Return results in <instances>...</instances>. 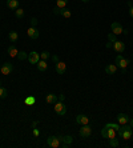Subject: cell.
I'll use <instances>...</instances> for the list:
<instances>
[{
	"instance_id": "obj_1",
	"label": "cell",
	"mask_w": 133,
	"mask_h": 148,
	"mask_svg": "<svg viewBox=\"0 0 133 148\" xmlns=\"http://www.w3.org/2000/svg\"><path fill=\"white\" fill-rule=\"evenodd\" d=\"M117 135H118V137H121L122 140H129L133 135L132 127L128 124H124L122 127H120V129L117 131Z\"/></svg>"
},
{
	"instance_id": "obj_2",
	"label": "cell",
	"mask_w": 133,
	"mask_h": 148,
	"mask_svg": "<svg viewBox=\"0 0 133 148\" xmlns=\"http://www.w3.org/2000/svg\"><path fill=\"white\" fill-rule=\"evenodd\" d=\"M129 63H130V62H129V59H125L121 54H118V55H117V58H116V63H114V64H116L117 67H120L121 70H125L126 67H128V64H129Z\"/></svg>"
},
{
	"instance_id": "obj_3",
	"label": "cell",
	"mask_w": 133,
	"mask_h": 148,
	"mask_svg": "<svg viewBox=\"0 0 133 148\" xmlns=\"http://www.w3.org/2000/svg\"><path fill=\"white\" fill-rule=\"evenodd\" d=\"M116 133H117V131L113 128H110V127H104L103 129H101V135H103V137H105V139H112V137H116Z\"/></svg>"
},
{
	"instance_id": "obj_4",
	"label": "cell",
	"mask_w": 133,
	"mask_h": 148,
	"mask_svg": "<svg viewBox=\"0 0 133 148\" xmlns=\"http://www.w3.org/2000/svg\"><path fill=\"white\" fill-rule=\"evenodd\" d=\"M55 112H56L57 115H60V116H64L65 113H67V107H65V104L63 101L59 100L55 103Z\"/></svg>"
},
{
	"instance_id": "obj_5",
	"label": "cell",
	"mask_w": 133,
	"mask_h": 148,
	"mask_svg": "<svg viewBox=\"0 0 133 148\" xmlns=\"http://www.w3.org/2000/svg\"><path fill=\"white\" fill-rule=\"evenodd\" d=\"M79 135L81 137H84V139H88V137L91 136L92 135V128L89 127V124L83 125V127L80 128V131H79Z\"/></svg>"
},
{
	"instance_id": "obj_6",
	"label": "cell",
	"mask_w": 133,
	"mask_h": 148,
	"mask_svg": "<svg viewBox=\"0 0 133 148\" xmlns=\"http://www.w3.org/2000/svg\"><path fill=\"white\" fill-rule=\"evenodd\" d=\"M57 137H59V140H60V147H63V148L69 147L73 141V137L69 136V135L68 136H57Z\"/></svg>"
},
{
	"instance_id": "obj_7",
	"label": "cell",
	"mask_w": 133,
	"mask_h": 148,
	"mask_svg": "<svg viewBox=\"0 0 133 148\" xmlns=\"http://www.w3.org/2000/svg\"><path fill=\"white\" fill-rule=\"evenodd\" d=\"M47 145L51 148H57L60 147V140L57 136H48L47 137Z\"/></svg>"
},
{
	"instance_id": "obj_8",
	"label": "cell",
	"mask_w": 133,
	"mask_h": 148,
	"mask_svg": "<svg viewBox=\"0 0 133 148\" xmlns=\"http://www.w3.org/2000/svg\"><path fill=\"white\" fill-rule=\"evenodd\" d=\"M110 29H112V33H114V35H121L122 31H124V28L121 27V24L117 23V21H113L112 23V25H110Z\"/></svg>"
},
{
	"instance_id": "obj_9",
	"label": "cell",
	"mask_w": 133,
	"mask_h": 148,
	"mask_svg": "<svg viewBox=\"0 0 133 148\" xmlns=\"http://www.w3.org/2000/svg\"><path fill=\"white\" fill-rule=\"evenodd\" d=\"M13 71V64H11V63H4L3 66L0 67V72L3 75H9Z\"/></svg>"
},
{
	"instance_id": "obj_10",
	"label": "cell",
	"mask_w": 133,
	"mask_h": 148,
	"mask_svg": "<svg viewBox=\"0 0 133 148\" xmlns=\"http://www.w3.org/2000/svg\"><path fill=\"white\" fill-rule=\"evenodd\" d=\"M39 60H40V54H37L36 51H32L28 54V62L31 64H37Z\"/></svg>"
},
{
	"instance_id": "obj_11",
	"label": "cell",
	"mask_w": 133,
	"mask_h": 148,
	"mask_svg": "<svg viewBox=\"0 0 133 148\" xmlns=\"http://www.w3.org/2000/svg\"><path fill=\"white\" fill-rule=\"evenodd\" d=\"M112 48H113L117 54H122L124 50H125V44L122 43V42H120V40H116V42L112 44Z\"/></svg>"
},
{
	"instance_id": "obj_12",
	"label": "cell",
	"mask_w": 133,
	"mask_h": 148,
	"mask_svg": "<svg viewBox=\"0 0 133 148\" xmlns=\"http://www.w3.org/2000/svg\"><path fill=\"white\" fill-rule=\"evenodd\" d=\"M76 123L77 124H81V125H85V124H89V117L87 115H83V113H80L76 116Z\"/></svg>"
},
{
	"instance_id": "obj_13",
	"label": "cell",
	"mask_w": 133,
	"mask_h": 148,
	"mask_svg": "<svg viewBox=\"0 0 133 148\" xmlns=\"http://www.w3.org/2000/svg\"><path fill=\"white\" fill-rule=\"evenodd\" d=\"M129 119H130V117L128 116L126 113H118V115H117V121L121 125L128 124V123H129Z\"/></svg>"
},
{
	"instance_id": "obj_14",
	"label": "cell",
	"mask_w": 133,
	"mask_h": 148,
	"mask_svg": "<svg viewBox=\"0 0 133 148\" xmlns=\"http://www.w3.org/2000/svg\"><path fill=\"white\" fill-rule=\"evenodd\" d=\"M65 71H67V64L64 62H59L56 63V72L59 75H64Z\"/></svg>"
},
{
	"instance_id": "obj_15",
	"label": "cell",
	"mask_w": 133,
	"mask_h": 148,
	"mask_svg": "<svg viewBox=\"0 0 133 148\" xmlns=\"http://www.w3.org/2000/svg\"><path fill=\"white\" fill-rule=\"evenodd\" d=\"M27 35L29 36L31 39H37L39 38V31L35 27H29L27 29Z\"/></svg>"
},
{
	"instance_id": "obj_16",
	"label": "cell",
	"mask_w": 133,
	"mask_h": 148,
	"mask_svg": "<svg viewBox=\"0 0 133 148\" xmlns=\"http://www.w3.org/2000/svg\"><path fill=\"white\" fill-rule=\"evenodd\" d=\"M117 68L118 67L116 66V64H108V66L105 67V72L108 75H114L117 72Z\"/></svg>"
},
{
	"instance_id": "obj_17",
	"label": "cell",
	"mask_w": 133,
	"mask_h": 148,
	"mask_svg": "<svg viewBox=\"0 0 133 148\" xmlns=\"http://www.w3.org/2000/svg\"><path fill=\"white\" fill-rule=\"evenodd\" d=\"M37 66V70L40 71V72H44V71H47V68H48V64H47V60H39V63L36 64Z\"/></svg>"
},
{
	"instance_id": "obj_18",
	"label": "cell",
	"mask_w": 133,
	"mask_h": 148,
	"mask_svg": "<svg viewBox=\"0 0 133 148\" xmlns=\"http://www.w3.org/2000/svg\"><path fill=\"white\" fill-rule=\"evenodd\" d=\"M45 100H47L48 104H55V103L59 100V96H56L55 94H48L47 95V98H45Z\"/></svg>"
},
{
	"instance_id": "obj_19",
	"label": "cell",
	"mask_w": 133,
	"mask_h": 148,
	"mask_svg": "<svg viewBox=\"0 0 133 148\" xmlns=\"http://www.w3.org/2000/svg\"><path fill=\"white\" fill-rule=\"evenodd\" d=\"M7 7L15 11L16 8H19V0H7Z\"/></svg>"
},
{
	"instance_id": "obj_20",
	"label": "cell",
	"mask_w": 133,
	"mask_h": 148,
	"mask_svg": "<svg viewBox=\"0 0 133 148\" xmlns=\"http://www.w3.org/2000/svg\"><path fill=\"white\" fill-rule=\"evenodd\" d=\"M17 54H19V51L15 46H11V47H8V55L11 56V58H17Z\"/></svg>"
},
{
	"instance_id": "obj_21",
	"label": "cell",
	"mask_w": 133,
	"mask_h": 148,
	"mask_svg": "<svg viewBox=\"0 0 133 148\" xmlns=\"http://www.w3.org/2000/svg\"><path fill=\"white\" fill-rule=\"evenodd\" d=\"M35 103H36V99H35V96H27V98L24 99V104L28 105V107L33 105Z\"/></svg>"
},
{
	"instance_id": "obj_22",
	"label": "cell",
	"mask_w": 133,
	"mask_h": 148,
	"mask_svg": "<svg viewBox=\"0 0 133 148\" xmlns=\"http://www.w3.org/2000/svg\"><path fill=\"white\" fill-rule=\"evenodd\" d=\"M8 39L11 40L12 43H16V42H17V39H19L17 32H16V31H11V32H9V35H8Z\"/></svg>"
},
{
	"instance_id": "obj_23",
	"label": "cell",
	"mask_w": 133,
	"mask_h": 148,
	"mask_svg": "<svg viewBox=\"0 0 133 148\" xmlns=\"http://www.w3.org/2000/svg\"><path fill=\"white\" fill-rule=\"evenodd\" d=\"M67 3H68V0H56V7L63 9L67 7Z\"/></svg>"
},
{
	"instance_id": "obj_24",
	"label": "cell",
	"mask_w": 133,
	"mask_h": 148,
	"mask_svg": "<svg viewBox=\"0 0 133 148\" xmlns=\"http://www.w3.org/2000/svg\"><path fill=\"white\" fill-rule=\"evenodd\" d=\"M61 16H64V17L69 19V17L72 16V12L69 11L68 8H63V9H61Z\"/></svg>"
},
{
	"instance_id": "obj_25",
	"label": "cell",
	"mask_w": 133,
	"mask_h": 148,
	"mask_svg": "<svg viewBox=\"0 0 133 148\" xmlns=\"http://www.w3.org/2000/svg\"><path fill=\"white\" fill-rule=\"evenodd\" d=\"M17 59H19V60H25V59H28V54H27L25 51H19Z\"/></svg>"
},
{
	"instance_id": "obj_26",
	"label": "cell",
	"mask_w": 133,
	"mask_h": 148,
	"mask_svg": "<svg viewBox=\"0 0 133 148\" xmlns=\"http://www.w3.org/2000/svg\"><path fill=\"white\" fill-rule=\"evenodd\" d=\"M15 16L17 17V19H21L24 16V9H21V8H16L15 9Z\"/></svg>"
},
{
	"instance_id": "obj_27",
	"label": "cell",
	"mask_w": 133,
	"mask_h": 148,
	"mask_svg": "<svg viewBox=\"0 0 133 148\" xmlns=\"http://www.w3.org/2000/svg\"><path fill=\"white\" fill-rule=\"evenodd\" d=\"M109 147H118V139H116V137H112V139H109Z\"/></svg>"
},
{
	"instance_id": "obj_28",
	"label": "cell",
	"mask_w": 133,
	"mask_h": 148,
	"mask_svg": "<svg viewBox=\"0 0 133 148\" xmlns=\"http://www.w3.org/2000/svg\"><path fill=\"white\" fill-rule=\"evenodd\" d=\"M49 58H51V54L48 51H43L41 54H40V59L41 60H47V59H49Z\"/></svg>"
},
{
	"instance_id": "obj_29",
	"label": "cell",
	"mask_w": 133,
	"mask_h": 148,
	"mask_svg": "<svg viewBox=\"0 0 133 148\" xmlns=\"http://www.w3.org/2000/svg\"><path fill=\"white\" fill-rule=\"evenodd\" d=\"M7 95H8L7 90H5L4 87H0V99H5L7 98Z\"/></svg>"
},
{
	"instance_id": "obj_30",
	"label": "cell",
	"mask_w": 133,
	"mask_h": 148,
	"mask_svg": "<svg viewBox=\"0 0 133 148\" xmlns=\"http://www.w3.org/2000/svg\"><path fill=\"white\" fill-rule=\"evenodd\" d=\"M105 125H106V127H110V128L116 129V131H118V129H120V125L116 124V123H108V124H105Z\"/></svg>"
},
{
	"instance_id": "obj_31",
	"label": "cell",
	"mask_w": 133,
	"mask_h": 148,
	"mask_svg": "<svg viewBox=\"0 0 133 148\" xmlns=\"http://www.w3.org/2000/svg\"><path fill=\"white\" fill-rule=\"evenodd\" d=\"M108 40H109L110 43H114V42H116V35H114V33H112V32H110V33H108Z\"/></svg>"
},
{
	"instance_id": "obj_32",
	"label": "cell",
	"mask_w": 133,
	"mask_h": 148,
	"mask_svg": "<svg viewBox=\"0 0 133 148\" xmlns=\"http://www.w3.org/2000/svg\"><path fill=\"white\" fill-rule=\"evenodd\" d=\"M39 21H37V19L36 17H32L31 19V27H36V24H37Z\"/></svg>"
},
{
	"instance_id": "obj_33",
	"label": "cell",
	"mask_w": 133,
	"mask_h": 148,
	"mask_svg": "<svg viewBox=\"0 0 133 148\" xmlns=\"http://www.w3.org/2000/svg\"><path fill=\"white\" fill-rule=\"evenodd\" d=\"M128 5H129V15H130V17H133V5H132V3L128 1Z\"/></svg>"
},
{
	"instance_id": "obj_34",
	"label": "cell",
	"mask_w": 133,
	"mask_h": 148,
	"mask_svg": "<svg viewBox=\"0 0 133 148\" xmlns=\"http://www.w3.org/2000/svg\"><path fill=\"white\" fill-rule=\"evenodd\" d=\"M32 133H33V136H35V137H37L39 135H40V131H39V129L36 128V127H35V128H33V131H32Z\"/></svg>"
},
{
	"instance_id": "obj_35",
	"label": "cell",
	"mask_w": 133,
	"mask_h": 148,
	"mask_svg": "<svg viewBox=\"0 0 133 148\" xmlns=\"http://www.w3.org/2000/svg\"><path fill=\"white\" fill-rule=\"evenodd\" d=\"M53 13H55V15H61V8L55 7V9H53Z\"/></svg>"
},
{
	"instance_id": "obj_36",
	"label": "cell",
	"mask_w": 133,
	"mask_h": 148,
	"mask_svg": "<svg viewBox=\"0 0 133 148\" xmlns=\"http://www.w3.org/2000/svg\"><path fill=\"white\" fill-rule=\"evenodd\" d=\"M51 58H52V60L55 63H59L60 62V60H59V56H57V55H51Z\"/></svg>"
},
{
	"instance_id": "obj_37",
	"label": "cell",
	"mask_w": 133,
	"mask_h": 148,
	"mask_svg": "<svg viewBox=\"0 0 133 148\" xmlns=\"http://www.w3.org/2000/svg\"><path fill=\"white\" fill-rule=\"evenodd\" d=\"M64 99H65V96H64V95H63V94H61V95H59V100H60V101H64Z\"/></svg>"
},
{
	"instance_id": "obj_38",
	"label": "cell",
	"mask_w": 133,
	"mask_h": 148,
	"mask_svg": "<svg viewBox=\"0 0 133 148\" xmlns=\"http://www.w3.org/2000/svg\"><path fill=\"white\" fill-rule=\"evenodd\" d=\"M112 44H113V43H110V42H109V43H106L105 47H106V48H112Z\"/></svg>"
},
{
	"instance_id": "obj_39",
	"label": "cell",
	"mask_w": 133,
	"mask_h": 148,
	"mask_svg": "<svg viewBox=\"0 0 133 148\" xmlns=\"http://www.w3.org/2000/svg\"><path fill=\"white\" fill-rule=\"evenodd\" d=\"M129 123H130V127L133 128V117H130V119H129Z\"/></svg>"
},
{
	"instance_id": "obj_40",
	"label": "cell",
	"mask_w": 133,
	"mask_h": 148,
	"mask_svg": "<svg viewBox=\"0 0 133 148\" xmlns=\"http://www.w3.org/2000/svg\"><path fill=\"white\" fill-rule=\"evenodd\" d=\"M128 32H129L128 29H124V31H122V33H124V35H128Z\"/></svg>"
},
{
	"instance_id": "obj_41",
	"label": "cell",
	"mask_w": 133,
	"mask_h": 148,
	"mask_svg": "<svg viewBox=\"0 0 133 148\" xmlns=\"http://www.w3.org/2000/svg\"><path fill=\"white\" fill-rule=\"evenodd\" d=\"M36 125H37V121H33V123H32V127H33V128H35Z\"/></svg>"
},
{
	"instance_id": "obj_42",
	"label": "cell",
	"mask_w": 133,
	"mask_h": 148,
	"mask_svg": "<svg viewBox=\"0 0 133 148\" xmlns=\"http://www.w3.org/2000/svg\"><path fill=\"white\" fill-rule=\"evenodd\" d=\"M81 1H83V3H88V1H89V0H81Z\"/></svg>"
},
{
	"instance_id": "obj_43",
	"label": "cell",
	"mask_w": 133,
	"mask_h": 148,
	"mask_svg": "<svg viewBox=\"0 0 133 148\" xmlns=\"http://www.w3.org/2000/svg\"><path fill=\"white\" fill-rule=\"evenodd\" d=\"M0 19H1V16H0Z\"/></svg>"
},
{
	"instance_id": "obj_44",
	"label": "cell",
	"mask_w": 133,
	"mask_h": 148,
	"mask_svg": "<svg viewBox=\"0 0 133 148\" xmlns=\"http://www.w3.org/2000/svg\"><path fill=\"white\" fill-rule=\"evenodd\" d=\"M0 84H1V83H0Z\"/></svg>"
}]
</instances>
